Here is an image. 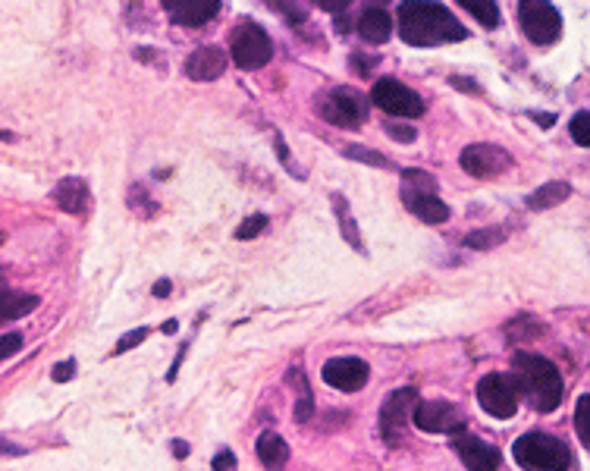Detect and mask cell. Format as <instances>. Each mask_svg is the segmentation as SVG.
Returning <instances> with one entry per match:
<instances>
[{"label": "cell", "instance_id": "1", "mask_svg": "<svg viewBox=\"0 0 590 471\" xmlns=\"http://www.w3.org/2000/svg\"><path fill=\"white\" fill-rule=\"evenodd\" d=\"M399 35L415 48H434V44L465 41L468 29L443 4H402Z\"/></svg>", "mask_w": 590, "mask_h": 471}, {"label": "cell", "instance_id": "2", "mask_svg": "<svg viewBox=\"0 0 590 471\" xmlns=\"http://www.w3.org/2000/svg\"><path fill=\"white\" fill-rule=\"evenodd\" d=\"M512 377L518 380V390L531 399L537 412H553L562 402V374L550 358L534 352H515L512 355Z\"/></svg>", "mask_w": 590, "mask_h": 471}, {"label": "cell", "instance_id": "3", "mask_svg": "<svg viewBox=\"0 0 590 471\" xmlns=\"http://www.w3.org/2000/svg\"><path fill=\"white\" fill-rule=\"evenodd\" d=\"M512 456L525 471H569L575 462L569 443L543 431L521 434L512 446Z\"/></svg>", "mask_w": 590, "mask_h": 471}, {"label": "cell", "instance_id": "4", "mask_svg": "<svg viewBox=\"0 0 590 471\" xmlns=\"http://www.w3.org/2000/svg\"><path fill=\"white\" fill-rule=\"evenodd\" d=\"M230 54L239 70H261V66H267L270 57H274V41H270V35L255 19H242L233 29Z\"/></svg>", "mask_w": 590, "mask_h": 471}, {"label": "cell", "instance_id": "5", "mask_svg": "<svg viewBox=\"0 0 590 471\" xmlns=\"http://www.w3.org/2000/svg\"><path fill=\"white\" fill-rule=\"evenodd\" d=\"M321 117L333 126H343V129H355L368 120V98L355 92L349 85H339L330 88L327 98L321 101Z\"/></svg>", "mask_w": 590, "mask_h": 471}, {"label": "cell", "instance_id": "6", "mask_svg": "<svg viewBox=\"0 0 590 471\" xmlns=\"http://www.w3.org/2000/svg\"><path fill=\"white\" fill-rule=\"evenodd\" d=\"M478 399L484 412L506 421L518 412V399H521L518 380L512 374H487L478 384Z\"/></svg>", "mask_w": 590, "mask_h": 471}, {"label": "cell", "instance_id": "7", "mask_svg": "<svg viewBox=\"0 0 590 471\" xmlns=\"http://www.w3.org/2000/svg\"><path fill=\"white\" fill-rule=\"evenodd\" d=\"M459 164L474 179H499L503 173L512 170V154L499 145H490V142H474L462 151Z\"/></svg>", "mask_w": 590, "mask_h": 471}, {"label": "cell", "instance_id": "8", "mask_svg": "<svg viewBox=\"0 0 590 471\" xmlns=\"http://www.w3.org/2000/svg\"><path fill=\"white\" fill-rule=\"evenodd\" d=\"M371 104H377L383 114H390V117H421L424 114L421 95H415L412 88L396 82V79H377L371 88Z\"/></svg>", "mask_w": 590, "mask_h": 471}, {"label": "cell", "instance_id": "9", "mask_svg": "<svg viewBox=\"0 0 590 471\" xmlns=\"http://www.w3.org/2000/svg\"><path fill=\"white\" fill-rule=\"evenodd\" d=\"M518 22L534 44H553L562 35L559 10L553 4H540V0H525V4H518Z\"/></svg>", "mask_w": 590, "mask_h": 471}, {"label": "cell", "instance_id": "10", "mask_svg": "<svg viewBox=\"0 0 590 471\" xmlns=\"http://www.w3.org/2000/svg\"><path fill=\"white\" fill-rule=\"evenodd\" d=\"M412 418L418 424V431L424 434H452L459 437L465 434V418L459 412V406H452V402H421L412 409Z\"/></svg>", "mask_w": 590, "mask_h": 471}, {"label": "cell", "instance_id": "11", "mask_svg": "<svg viewBox=\"0 0 590 471\" xmlns=\"http://www.w3.org/2000/svg\"><path fill=\"white\" fill-rule=\"evenodd\" d=\"M415 406H418V390L415 387L393 390L387 399H383V406H380V434H383V440L399 443L405 421H408V415H412Z\"/></svg>", "mask_w": 590, "mask_h": 471}, {"label": "cell", "instance_id": "12", "mask_svg": "<svg viewBox=\"0 0 590 471\" xmlns=\"http://www.w3.org/2000/svg\"><path fill=\"white\" fill-rule=\"evenodd\" d=\"M321 377L327 380V384L333 390H343V393H355L368 384V362H361V358H352V355H339V358H330V362L324 365Z\"/></svg>", "mask_w": 590, "mask_h": 471}, {"label": "cell", "instance_id": "13", "mask_svg": "<svg viewBox=\"0 0 590 471\" xmlns=\"http://www.w3.org/2000/svg\"><path fill=\"white\" fill-rule=\"evenodd\" d=\"M452 450L459 453V459L465 462L468 471H496L499 468V450L484 443L481 437H471V434L452 437Z\"/></svg>", "mask_w": 590, "mask_h": 471}, {"label": "cell", "instance_id": "14", "mask_svg": "<svg viewBox=\"0 0 590 471\" xmlns=\"http://www.w3.org/2000/svg\"><path fill=\"white\" fill-rule=\"evenodd\" d=\"M164 10L170 16V22L183 29H198L204 22H211L220 13L217 0H164Z\"/></svg>", "mask_w": 590, "mask_h": 471}, {"label": "cell", "instance_id": "15", "mask_svg": "<svg viewBox=\"0 0 590 471\" xmlns=\"http://www.w3.org/2000/svg\"><path fill=\"white\" fill-rule=\"evenodd\" d=\"M226 63H230L226 51H220L217 44H204V48H198V51L186 60V76H189L192 82H214L217 76H223Z\"/></svg>", "mask_w": 590, "mask_h": 471}, {"label": "cell", "instance_id": "16", "mask_svg": "<svg viewBox=\"0 0 590 471\" xmlns=\"http://www.w3.org/2000/svg\"><path fill=\"white\" fill-rule=\"evenodd\" d=\"M54 201L66 214H85L92 208V189H88L82 176H63L54 189Z\"/></svg>", "mask_w": 590, "mask_h": 471}, {"label": "cell", "instance_id": "17", "mask_svg": "<svg viewBox=\"0 0 590 471\" xmlns=\"http://www.w3.org/2000/svg\"><path fill=\"white\" fill-rule=\"evenodd\" d=\"M38 308V296L32 293H16V289L7 286V280L0 277V324L4 321H16V318H26Z\"/></svg>", "mask_w": 590, "mask_h": 471}, {"label": "cell", "instance_id": "18", "mask_svg": "<svg viewBox=\"0 0 590 471\" xmlns=\"http://www.w3.org/2000/svg\"><path fill=\"white\" fill-rule=\"evenodd\" d=\"M358 35L371 41V44H383L390 41L393 35V16L383 7H368L365 13L358 16Z\"/></svg>", "mask_w": 590, "mask_h": 471}, {"label": "cell", "instance_id": "19", "mask_svg": "<svg viewBox=\"0 0 590 471\" xmlns=\"http://www.w3.org/2000/svg\"><path fill=\"white\" fill-rule=\"evenodd\" d=\"M405 208L412 211L424 223H446L449 220V205H443L440 195H415V192H402Z\"/></svg>", "mask_w": 590, "mask_h": 471}, {"label": "cell", "instance_id": "20", "mask_svg": "<svg viewBox=\"0 0 590 471\" xmlns=\"http://www.w3.org/2000/svg\"><path fill=\"white\" fill-rule=\"evenodd\" d=\"M258 459L267 471H283L289 462V446L277 431H264L258 437Z\"/></svg>", "mask_w": 590, "mask_h": 471}, {"label": "cell", "instance_id": "21", "mask_svg": "<svg viewBox=\"0 0 590 471\" xmlns=\"http://www.w3.org/2000/svg\"><path fill=\"white\" fill-rule=\"evenodd\" d=\"M333 214H336V220H339V233H343V239L352 245L355 252H365V239H361V230H358V220H355V214H352V208H349V201L339 195V192H333Z\"/></svg>", "mask_w": 590, "mask_h": 471}, {"label": "cell", "instance_id": "22", "mask_svg": "<svg viewBox=\"0 0 590 471\" xmlns=\"http://www.w3.org/2000/svg\"><path fill=\"white\" fill-rule=\"evenodd\" d=\"M569 195H572V186L565 183V179H550V183H543L537 192L528 195L525 205H528L531 211H550V208L562 205V201L569 198Z\"/></svg>", "mask_w": 590, "mask_h": 471}, {"label": "cell", "instance_id": "23", "mask_svg": "<svg viewBox=\"0 0 590 471\" xmlns=\"http://www.w3.org/2000/svg\"><path fill=\"white\" fill-rule=\"evenodd\" d=\"M286 377H289V387L299 390V402H295V421L308 424L314 418V396H311V384H308L302 365H292Z\"/></svg>", "mask_w": 590, "mask_h": 471}, {"label": "cell", "instance_id": "24", "mask_svg": "<svg viewBox=\"0 0 590 471\" xmlns=\"http://www.w3.org/2000/svg\"><path fill=\"white\" fill-rule=\"evenodd\" d=\"M506 236H509L506 227H484V230L468 233L465 236V245H468V249H474V252H487V249H493V245L503 242Z\"/></svg>", "mask_w": 590, "mask_h": 471}, {"label": "cell", "instance_id": "25", "mask_svg": "<svg viewBox=\"0 0 590 471\" xmlns=\"http://www.w3.org/2000/svg\"><path fill=\"white\" fill-rule=\"evenodd\" d=\"M402 192L415 195H437V179L424 170H402Z\"/></svg>", "mask_w": 590, "mask_h": 471}, {"label": "cell", "instance_id": "26", "mask_svg": "<svg viewBox=\"0 0 590 471\" xmlns=\"http://www.w3.org/2000/svg\"><path fill=\"white\" fill-rule=\"evenodd\" d=\"M129 211L135 214V217H142V220H148V217H154L157 211H161V208H157V201L148 195V189L142 186V183H135L132 189H129Z\"/></svg>", "mask_w": 590, "mask_h": 471}, {"label": "cell", "instance_id": "27", "mask_svg": "<svg viewBox=\"0 0 590 471\" xmlns=\"http://www.w3.org/2000/svg\"><path fill=\"white\" fill-rule=\"evenodd\" d=\"M462 7H465L474 19H478L484 29H496L499 19H503V16H499V7L493 4V0H462Z\"/></svg>", "mask_w": 590, "mask_h": 471}, {"label": "cell", "instance_id": "28", "mask_svg": "<svg viewBox=\"0 0 590 471\" xmlns=\"http://www.w3.org/2000/svg\"><path fill=\"white\" fill-rule=\"evenodd\" d=\"M343 154H346V157H352V161L371 164V167H383V170L393 167V164L387 161V157L380 154V151H374V148H365V145H346V148H343Z\"/></svg>", "mask_w": 590, "mask_h": 471}, {"label": "cell", "instance_id": "29", "mask_svg": "<svg viewBox=\"0 0 590 471\" xmlns=\"http://www.w3.org/2000/svg\"><path fill=\"white\" fill-rule=\"evenodd\" d=\"M575 428L584 446H590V396L578 399V412H575Z\"/></svg>", "mask_w": 590, "mask_h": 471}, {"label": "cell", "instance_id": "30", "mask_svg": "<svg viewBox=\"0 0 590 471\" xmlns=\"http://www.w3.org/2000/svg\"><path fill=\"white\" fill-rule=\"evenodd\" d=\"M267 230V217L264 214H252V217H245L239 223V230H236V239H255Z\"/></svg>", "mask_w": 590, "mask_h": 471}, {"label": "cell", "instance_id": "31", "mask_svg": "<svg viewBox=\"0 0 590 471\" xmlns=\"http://www.w3.org/2000/svg\"><path fill=\"white\" fill-rule=\"evenodd\" d=\"M572 139H575V145H581V148L590 145V114H587V110L575 114V120H572Z\"/></svg>", "mask_w": 590, "mask_h": 471}, {"label": "cell", "instance_id": "32", "mask_svg": "<svg viewBox=\"0 0 590 471\" xmlns=\"http://www.w3.org/2000/svg\"><path fill=\"white\" fill-rule=\"evenodd\" d=\"M145 336H148V327H135V330H129L123 340L113 346V355H123V352H129V349H135L139 343H145Z\"/></svg>", "mask_w": 590, "mask_h": 471}, {"label": "cell", "instance_id": "33", "mask_svg": "<svg viewBox=\"0 0 590 471\" xmlns=\"http://www.w3.org/2000/svg\"><path fill=\"white\" fill-rule=\"evenodd\" d=\"M22 349V333H0V362H7Z\"/></svg>", "mask_w": 590, "mask_h": 471}, {"label": "cell", "instance_id": "34", "mask_svg": "<svg viewBox=\"0 0 590 471\" xmlns=\"http://www.w3.org/2000/svg\"><path fill=\"white\" fill-rule=\"evenodd\" d=\"M274 145H277V154H280L283 167H286L289 173H295V176H299V179H305V170H299V167H295V161H292V157H289V148H286V142H283V136H280V132H277V136H274Z\"/></svg>", "mask_w": 590, "mask_h": 471}, {"label": "cell", "instance_id": "35", "mask_svg": "<svg viewBox=\"0 0 590 471\" xmlns=\"http://www.w3.org/2000/svg\"><path fill=\"white\" fill-rule=\"evenodd\" d=\"M387 136L390 139H396V142H415V136H418V132L412 129V126H402V123H387Z\"/></svg>", "mask_w": 590, "mask_h": 471}, {"label": "cell", "instance_id": "36", "mask_svg": "<svg viewBox=\"0 0 590 471\" xmlns=\"http://www.w3.org/2000/svg\"><path fill=\"white\" fill-rule=\"evenodd\" d=\"M51 377L57 380V384H66V380H73L76 377V362H73V358H66V362L54 365Z\"/></svg>", "mask_w": 590, "mask_h": 471}, {"label": "cell", "instance_id": "37", "mask_svg": "<svg viewBox=\"0 0 590 471\" xmlns=\"http://www.w3.org/2000/svg\"><path fill=\"white\" fill-rule=\"evenodd\" d=\"M211 468H214V471H236V456H233V450H220V453L214 456Z\"/></svg>", "mask_w": 590, "mask_h": 471}, {"label": "cell", "instance_id": "38", "mask_svg": "<svg viewBox=\"0 0 590 471\" xmlns=\"http://www.w3.org/2000/svg\"><path fill=\"white\" fill-rule=\"evenodd\" d=\"M270 7H274L277 13H283L289 22H295V26H299V22H305V7H286V4H280V0H277V4H270Z\"/></svg>", "mask_w": 590, "mask_h": 471}, {"label": "cell", "instance_id": "39", "mask_svg": "<svg viewBox=\"0 0 590 471\" xmlns=\"http://www.w3.org/2000/svg\"><path fill=\"white\" fill-rule=\"evenodd\" d=\"M7 456H26V446H16L10 440H0V459H7Z\"/></svg>", "mask_w": 590, "mask_h": 471}, {"label": "cell", "instance_id": "40", "mask_svg": "<svg viewBox=\"0 0 590 471\" xmlns=\"http://www.w3.org/2000/svg\"><path fill=\"white\" fill-rule=\"evenodd\" d=\"M317 7L327 10V13H346L349 10L346 0H317Z\"/></svg>", "mask_w": 590, "mask_h": 471}, {"label": "cell", "instance_id": "41", "mask_svg": "<svg viewBox=\"0 0 590 471\" xmlns=\"http://www.w3.org/2000/svg\"><path fill=\"white\" fill-rule=\"evenodd\" d=\"M449 82L456 85V88H462V92H471V95H478V92H481V85H478V82H471V79H462V76H452Z\"/></svg>", "mask_w": 590, "mask_h": 471}, {"label": "cell", "instance_id": "42", "mask_svg": "<svg viewBox=\"0 0 590 471\" xmlns=\"http://www.w3.org/2000/svg\"><path fill=\"white\" fill-rule=\"evenodd\" d=\"M537 126H553L556 123V117L553 114H537V110H531V114H528Z\"/></svg>", "mask_w": 590, "mask_h": 471}, {"label": "cell", "instance_id": "43", "mask_svg": "<svg viewBox=\"0 0 590 471\" xmlns=\"http://www.w3.org/2000/svg\"><path fill=\"white\" fill-rule=\"evenodd\" d=\"M170 289H173L170 280H157L154 283V296H170Z\"/></svg>", "mask_w": 590, "mask_h": 471}, {"label": "cell", "instance_id": "44", "mask_svg": "<svg viewBox=\"0 0 590 471\" xmlns=\"http://www.w3.org/2000/svg\"><path fill=\"white\" fill-rule=\"evenodd\" d=\"M173 453H176V459H186L189 456V446L183 440H173Z\"/></svg>", "mask_w": 590, "mask_h": 471}, {"label": "cell", "instance_id": "45", "mask_svg": "<svg viewBox=\"0 0 590 471\" xmlns=\"http://www.w3.org/2000/svg\"><path fill=\"white\" fill-rule=\"evenodd\" d=\"M176 327H179V324H176V321H167V324H164V327H161V330H164V333H176Z\"/></svg>", "mask_w": 590, "mask_h": 471}]
</instances>
